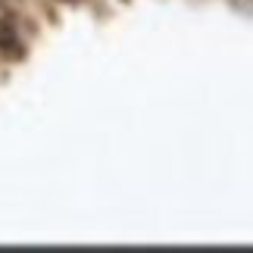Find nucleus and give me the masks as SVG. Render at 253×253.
Masks as SVG:
<instances>
[{
  "instance_id": "1",
  "label": "nucleus",
  "mask_w": 253,
  "mask_h": 253,
  "mask_svg": "<svg viewBox=\"0 0 253 253\" xmlns=\"http://www.w3.org/2000/svg\"><path fill=\"white\" fill-rule=\"evenodd\" d=\"M0 53L16 56V60H22V56H25L22 38L16 35V28H13V22H9V19H0Z\"/></svg>"
},
{
  "instance_id": "2",
  "label": "nucleus",
  "mask_w": 253,
  "mask_h": 253,
  "mask_svg": "<svg viewBox=\"0 0 253 253\" xmlns=\"http://www.w3.org/2000/svg\"><path fill=\"white\" fill-rule=\"evenodd\" d=\"M66 3H75V0H66Z\"/></svg>"
}]
</instances>
